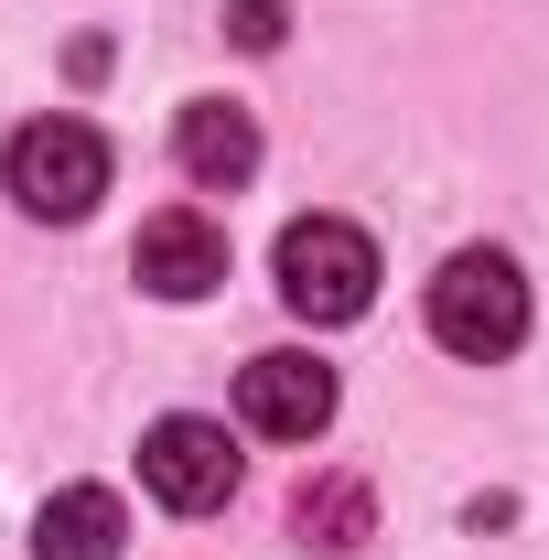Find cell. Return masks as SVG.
Returning a JSON list of instances; mask_svg holds the SVG:
<instances>
[{"mask_svg": "<svg viewBox=\"0 0 549 560\" xmlns=\"http://www.w3.org/2000/svg\"><path fill=\"white\" fill-rule=\"evenodd\" d=\"M173 162H184V184L226 195V184L259 173V119H248L237 97H195V108L173 119Z\"/></svg>", "mask_w": 549, "mask_h": 560, "instance_id": "7", "label": "cell"}, {"mask_svg": "<svg viewBox=\"0 0 549 560\" xmlns=\"http://www.w3.org/2000/svg\"><path fill=\"white\" fill-rule=\"evenodd\" d=\"M119 539H130V506L108 486H55L33 506V550L44 560H119Z\"/></svg>", "mask_w": 549, "mask_h": 560, "instance_id": "8", "label": "cell"}, {"mask_svg": "<svg viewBox=\"0 0 549 560\" xmlns=\"http://www.w3.org/2000/svg\"><path fill=\"white\" fill-rule=\"evenodd\" d=\"M140 486L162 495L173 517L226 506V495H237V442H226V420H195V410L151 420V431H140Z\"/></svg>", "mask_w": 549, "mask_h": 560, "instance_id": "4", "label": "cell"}, {"mask_svg": "<svg viewBox=\"0 0 549 560\" xmlns=\"http://www.w3.org/2000/svg\"><path fill=\"white\" fill-rule=\"evenodd\" d=\"M237 420L259 431V442H313L324 420H335V366L324 355H248L237 366Z\"/></svg>", "mask_w": 549, "mask_h": 560, "instance_id": "5", "label": "cell"}, {"mask_svg": "<svg viewBox=\"0 0 549 560\" xmlns=\"http://www.w3.org/2000/svg\"><path fill=\"white\" fill-rule=\"evenodd\" d=\"M280 302H291L302 324H355V313L377 302V248H366V226H344V215H291V226H280Z\"/></svg>", "mask_w": 549, "mask_h": 560, "instance_id": "2", "label": "cell"}, {"mask_svg": "<svg viewBox=\"0 0 549 560\" xmlns=\"http://www.w3.org/2000/svg\"><path fill=\"white\" fill-rule=\"evenodd\" d=\"M226 33H237L248 55H270L280 33H291V11H280V0H226Z\"/></svg>", "mask_w": 549, "mask_h": 560, "instance_id": "9", "label": "cell"}, {"mask_svg": "<svg viewBox=\"0 0 549 560\" xmlns=\"http://www.w3.org/2000/svg\"><path fill=\"white\" fill-rule=\"evenodd\" d=\"M130 280L151 291V302H206L215 280H226V226H206L195 206L151 215L140 248H130Z\"/></svg>", "mask_w": 549, "mask_h": 560, "instance_id": "6", "label": "cell"}, {"mask_svg": "<svg viewBox=\"0 0 549 560\" xmlns=\"http://www.w3.org/2000/svg\"><path fill=\"white\" fill-rule=\"evenodd\" d=\"M431 346L475 355V366L528 346V280H517L506 248H453L442 259V280H431Z\"/></svg>", "mask_w": 549, "mask_h": 560, "instance_id": "1", "label": "cell"}, {"mask_svg": "<svg viewBox=\"0 0 549 560\" xmlns=\"http://www.w3.org/2000/svg\"><path fill=\"white\" fill-rule=\"evenodd\" d=\"M0 184H11L22 215L75 226V215L108 195V140L86 130V119H33V130H11V151H0Z\"/></svg>", "mask_w": 549, "mask_h": 560, "instance_id": "3", "label": "cell"}]
</instances>
